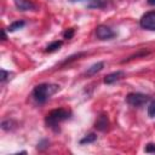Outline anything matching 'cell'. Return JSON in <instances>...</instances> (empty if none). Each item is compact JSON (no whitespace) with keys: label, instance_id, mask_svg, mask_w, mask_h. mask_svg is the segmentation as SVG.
Instances as JSON below:
<instances>
[{"label":"cell","instance_id":"obj_13","mask_svg":"<svg viewBox=\"0 0 155 155\" xmlns=\"http://www.w3.org/2000/svg\"><path fill=\"white\" fill-rule=\"evenodd\" d=\"M96 139H97V134H96V133H88V134H86L84 138L80 139V144H81V145H84V144H90V143L96 142Z\"/></svg>","mask_w":155,"mask_h":155},{"label":"cell","instance_id":"obj_21","mask_svg":"<svg viewBox=\"0 0 155 155\" xmlns=\"http://www.w3.org/2000/svg\"><path fill=\"white\" fill-rule=\"evenodd\" d=\"M6 40V33H5V30H2V41H5Z\"/></svg>","mask_w":155,"mask_h":155},{"label":"cell","instance_id":"obj_20","mask_svg":"<svg viewBox=\"0 0 155 155\" xmlns=\"http://www.w3.org/2000/svg\"><path fill=\"white\" fill-rule=\"evenodd\" d=\"M147 2H148L150 6H155V0H147Z\"/></svg>","mask_w":155,"mask_h":155},{"label":"cell","instance_id":"obj_19","mask_svg":"<svg viewBox=\"0 0 155 155\" xmlns=\"http://www.w3.org/2000/svg\"><path fill=\"white\" fill-rule=\"evenodd\" d=\"M10 76V73L6 71L5 69H1V82H5Z\"/></svg>","mask_w":155,"mask_h":155},{"label":"cell","instance_id":"obj_8","mask_svg":"<svg viewBox=\"0 0 155 155\" xmlns=\"http://www.w3.org/2000/svg\"><path fill=\"white\" fill-rule=\"evenodd\" d=\"M124 78H125V71L124 70H116V71H113V73L104 76V84L105 85H111L116 81H120Z\"/></svg>","mask_w":155,"mask_h":155},{"label":"cell","instance_id":"obj_17","mask_svg":"<svg viewBox=\"0 0 155 155\" xmlns=\"http://www.w3.org/2000/svg\"><path fill=\"white\" fill-rule=\"evenodd\" d=\"M48 147V140L47 139H42L39 144H38V149L39 150H44L45 148H47Z\"/></svg>","mask_w":155,"mask_h":155},{"label":"cell","instance_id":"obj_15","mask_svg":"<svg viewBox=\"0 0 155 155\" xmlns=\"http://www.w3.org/2000/svg\"><path fill=\"white\" fill-rule=\"evenodd\" d=\"M74 34H75V29H74V28H68V29L64 30V33H63V38L69 40V39H73Z\"/></svg>","mask_w":155,"mask_h":155},{"label":"cell","instance_id":"obj_14","mask_svg":"<svg viewBox=\"0 0 155 155\" xmlns=\"http://www.w3.org/2000/svg\"><path fill=\"white\" fill-rule=\"evenodd\" d=\"M16 127V122L13 120H4L1 122V128L4 131H11Z\"/></svg>","mask_w":155,"mask_h":155},{"label":"cell","instance_id":"obj_7","mask_svg":"<svg viewBox=\"0 0 155 155\" xmlns=\"http://www.w3.org/2000/svg\"><path fill=\"white\" fill-rule=\"evenodd\" d=\"M13 2L18 11H33L36 8L31 0H13Z\"/></svg>","mask_w":155,"mask_h":155},{"label":"cell","instance_id":"obj_11","mask_svg":"<svg viewBox=\"0 0 155 155\" xmlns=\"http://www.w3.org/2000/svg\"><path fill=\"white\" fill-rule=\"evenodd\" d=\"M88 8H103L107 5V0H88Z\"/></svg>","mask_w":155,"mask_h":155},{"label":"cell","instance_id":"obj_12","mask_svg":"<svg viewBox=\"0 0 155 155\" xmlns=\"http://www.w3.org/2000/svg\"><path fill=\"white\" fill-rule=\"evenodd\" d=\"M62 45H63V41L62 40H56V41H53V42H51L50 45H47V47H46V52H54V51H57V50H59L61 47H62Z\"/></svg>","mask_w":155,"mask_h":155},{"label":"cell","instance_id":"obj_4","mask_svg":"<svg viewBox=\"0 0 155 155\" xmlns=\"http://www.w3.org/2000/svg\"><path fill=\"white\" fill-rule=\"evenodd\" d=\"M139 25L143 29L155 31V11H149L144 13L139 19Z\"/></svg>","mask_w":155,"mask_h":155},{"label":"cell","instance_id":"obj_9","mask_svg":"<svg viewBox=\"0 0 155 155\" xmlns=\"http://www.w3.org/2000/svg\"><path fill=\"white\" fill-rule=\"evenodd\" d=\"M103 68H104V62H97V63L92 64L90 68H87V70L85 71V75L86 76H93L97 73H99Z\"/></svg>","mask_w":155,"mask_h":155},{"label":"cell","instance_id":"obj_1","mask_svg":"<svg viewBox=\"0 0 155 155\" xmlns=\"http://www.w3.org/2000/svg\"><path fill=\"white\" fill-rule=\"evenodd\" d=\"M58 90H59V86L56 84H48V82L39 84L34 87V90L31 92V97L38 104H44Z\"/></svg>","mask_w":155,"mask_h":155},{"label":"cell","instance_id":"obj_2","mask_svg":"<svg viewBox=\"0 0 155 155\" xmlns=\"http://www.w3.org/2000/svg\"><path fill=\"white\" fill-rule=\"evenodd\" d=\"M70 115L71 113L68 110V109H64V108H58V109H53L51 110L46 117H45V122H46V126L52 128L54 132L59 131V124L70 119Z\"/></svg>","mask_w":155,"mask_h":155},{"label":"cell","instance_id":"obj_16","mask_svg":"<svg viewBox=\"0 0 155 155\" xmlns=\"http://www.w3.org/2000/svg\"><path fill=\"white\" fill-rule=\"evenodd\" d=\"M148 115L149 117H155V101H151L148 105Z\"/></svg>","mask_w":155,"mask_h":155},{"label":"cell","instance_id":"obj_10","mask_svg":"<svg viewBox=\"0 0 155 155\" xmlns=\"http://www.w3.org/2000/svg\"><path fill=\"white\" fill-rule=\"evenodd\" d=\"M24 25H25V22H24V21H15V22H12V23L8 25L7 31H8V33H13V31H16V30H18V29H22Z\"/></svg>","mask_w":155,"mask_h":155},{"label":"cell","instance_id":"obj_18","mask_svg":"<svg viewBox=\"0 0 155 155\" xmlns=\"http://www.w3.org/2000/svg\"><path fill=\"white\" fill-rule=\"evenodd\" d=\"M144 151H145V153H154V154H155V144H153V143L147 144Z\"/></svg>","mask_w":155,"mask_h":155},{"label":"cell","instance_id":"obj_5","mask_svg":"<svg viewBox=\"0 0 155 155\" xmlns=\"http://www.w3.org/2000/svg\"><path fill=\"white\" fill-rule=\"evenodd\" d=\"M96 36L99 40H110L115 36V31L110 27L101 24L96 28Z\"/></svg>","mask_w":155,"mask_h":155},{"label":"cell","instance_id":"obj_3","mask_svg":"<svg viewBox=\"0 0 155 155\" xmlns=\"http://www.w3.org/2000/svg\"><path fill=\"white\" fill-rule=\"evenodd\" d=\"M149 96L144 94V93H139V92H133V93H128L126 96V102L133 107V108H140L143 105H145L149 102Z\"/></svg>","mask_w":155,"mask_h":155},{"label":"cell","instance_id":"obj_6","mask_svg":"<svg viewBox=\"0 0 155 155\" xmlns=\"http://www.w3.org/2000/svg\"><path fill=\"white\" fill-rule=\"evenodd\" d=\"M109 127V119H108V115L107 114H101L96 121H94V128L101 131V132H104L107 131Z\"/></svg>","mask_w":155,"mask_h":155}]
</instances>
